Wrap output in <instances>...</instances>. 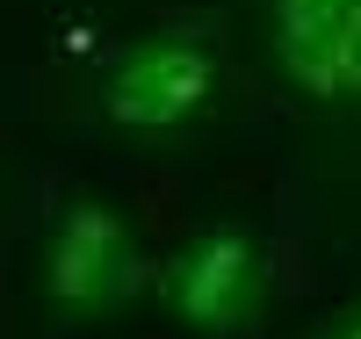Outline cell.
<instances>
[{"instance_id":"2","label":"cell","mask_w":361,"mask_h":339,"mask_svg":"<svg viewBox=\"0 0 361 339\" xmlns=\"http://www.w3.org/2000/svg\"><path fill=\"white\" fill-rule=\"evenodd\" d=\"M217 101H224V58L195 29H145L94 73V116L137 144L202 130Z\"/></svg>"},{"instance_id":"1","label":"cell","mask_w":361,"mask_h":339,"mask_svg":"<svg viewBox=\"0 0 361 339\" xmlns=\"http://www.w3.org/2000/svg\"><path fill=\"white\" fill-rule=\"evenodd\" d=\"M145 289H159L145 231L109 195H66L29 253V296L51 325H109Z\"/></svg>"},{"instance_id":"3","label":"cell","mask_w":361,"mask_h":339,"mask_svg":"<svg viewBox=\"0 0 361 339\" xmlns=\"http://www.w3.org/2000/svg\"><path fill=\"white\" fill-rule=\"evenodd\" d=\"M275 296V253L238 217L195 224L159 260V303L188 339H246Z\"/></svg>"},{"instance_id":"4","label":"cell","mask_w":361,"mask_h":339,"mask_svg":"<svg viewBox=\"0 0 361 339\" xmlns=\"http://www.w3.org/2000/svg\"><path fill=\"white\" fill-rule=\"evenodd\" d=\"M260 51L311 109H361V0H260Z\"/></svg>"},{"instance_id":"5","label":"cell","mask_w":361,"mask_h":339,"mask_svg":"<svg viewBox=\"0 0 361 339\" xmlns=\"http://www.w3.org/2000/svg\"><path fill=\"white\" fill-rule=\"evenodd\" d=\"M325 339H361V296L347 303V311H340L333 325H325Z\"/></svg>"}]
</instances>
